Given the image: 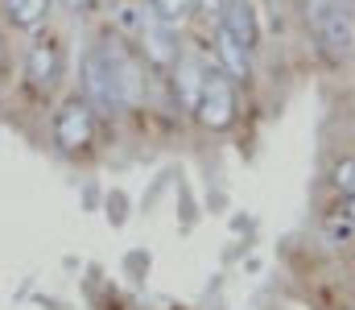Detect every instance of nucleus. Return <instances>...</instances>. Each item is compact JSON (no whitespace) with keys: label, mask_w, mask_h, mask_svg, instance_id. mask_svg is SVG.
Segmentation results:
<instances>
[{"label":"nucleus","mask_w":355,"mask_h":310,"mask_svg":"<svg viewBox=\"0 0 355 310\" xmlns=\"http://www.w3.org/2000/svg\"><path fill=\"white\" fill-rule=\"evenodd\" d=\"M141 50H145V58L157 62V67L178 62L174 21H166V17H157V12H145V17H141Z\"/></svg>","instance_id":"39448f33"},{"label":"nucleus","mask_w":355,"mask_h":310,"mask_svg":"<svg viewBox=\"0 0 355 310\" xmlns=\"http://www.w3.org/2000/svg\"><path fill=\"white\" fill-rule=\"evenodd\" d=\"M4 8H8V21H12V25L33 29V25H42V21H46L50 0H4Z\"/></svg>","instance_id":"9b49d317"},{"label":"nucleus","mask_w":355,"mask_h":310,"mask_svg":"<svg viewBox=\"0 0 355 310\" xmlns=\"http://www.w3.org/2000/svg\"><path fill=\"white\" fill-rule=\"evenodd\" d=\"M103 58H107V71H112V83H116L120 107H132V103H141L145 87H141V71H137V62H132L124 50H116V46H103Z\"/></svg>","instance_id":"423d86ee"},{"label":"nucleus","mask_w":355,"mask_h":310,"mask_svg":"<svg viewBox=\"0 0 355 310\" xmlns=\"http://www.w3.org/2000/svg\"><path fill=\"white\" fill-rule=\"evenodd\" d=\"M352 4L355 0H327V8L314 17V29H318L322 46H327L335 58H343L355 46V8Z\"/></svg>","instance_id":"f03ea898"},{"label":"nucleus","mask_w":355,"mask_h":310,"mask_svg":"<svg viewBox=\"0 0 355 310\" xmlns=\"http://www.w3.org/2000/svg\"><path fill=\"white\" fill-rule=\"evenodd\" d=\"M67 8H75V12H83V8H91V0H67Z\"/></svg>","instance_id":"6ab92c4d"},{"label":"nucleus","mask_w":355,"mask_h":310,"mask_svg":"<svg viewBox=\"0 0 355 310\" xmlns=\"http://www.w3.org/2000/svg\"><path fill=\"white\" fill-rule=\"evenodd\" d=\"M149 4H153V12H157V17H166V21H186V17H190V8H194V0H149Z\"/></svg>","instance_id":"f8f14e48"},{"label":"nucleus","mask_w":355,"mask_h":310,"mask_svg":"<svg viewBox=\"0 0 355 310\" xmlns=\"http://www.w3.org/2000/svg\"><path fill=\"white\" fill-rule=\"evenodd\" d=\"M343 215L355 223V191H347V195H343Z\"/></svg>","instance_id":"f3484780"},{"label":"nucleus","mask_w":355,"mask_h":310,"mask_svg":"<svg viewBox=\"0 0 355 310\" xmlns=\"http://www.w3.org/2000/svg\"><path fill=\"white\" fill-rule=\"evenodd\" d=\"M352 232H355V223L347 219V215H339V219H331V223H327V236H331V240H347Z\"/></svg>","instance_id":"4468645a"},{"label":"nucleus","mask_w":355,"mask_h":310,"mask_svg":"<svg viewBox=\"0 0 355 310\" xmlns=\"http://www.w3.org/2000/svg\"><path fill=\"white\" fill-rule=\"evenodd\" d=\"M219 25H223L240 46L257 50L261 29H257V12H252V4H248V0H227V4H223V12H219Z\"/></svg>","instance_id":"1a4fd4ad"},{"label":"nucleus","mask_w":355,"mask_h":310,"mask_svg":"<svg viewBox=\"0 0 355 310\" xmlns=\"http://www.w3.org/2000/svg\"><path fill=\"white\" fill-rule=\"evenodd\" d=\"M335 187L347 195V191H355V157H347V162H339L335 166Z\"/></svg>","instance_id":"ddd939ff"},{"label":"nucleus","mask_w":355,"mask_h":310,"mask_svg":"<svg viewBox=\"0 0 355 310\" xmlns=\"http://www.w3.org/2000/svg\"><path fill=\"white\" fill-rule=\"evenodd\" d=\"M322 8H327V0H306V12H310V21H314Z\"/></svg>","instance_id":"a211bd4d"},{"label":"nucleus","mask_w":355,"mask_h":310,"mask_svg":"<svg viewBox=\"0 0 355 310\" xmlns=\"http://www.w3.org/2000/svg\"><path fill=\"white\" fill-rule=\"evenodd\" d=\"M107 219L112 223H124V195H112L107 199Z\"/></svg>","instance_id":"2eb2a0df"},{"label":"nucleus","mask_w":355,"mask_h":310,"mask_svg":"<svg viewBox=\"0 0 355 310\" xmlns=\"http://www.w3.org/2000/svg\"><path fill=\"white\" fill-rule=\"evenodd\" d=\"M223 4H227V0H194V8H198V12H207V17H211V12L219 17V12H223Z\"/></svg>","instance_id":"dca6fc26"},{"label":"nucleus","mask_w":355,"mask_h":310,"mask_svg":"<svg viewBox=\"0 0 355 310\" xmlns=\"http://www.w3.org/2000/svg\"><path fill=\"white\" fill-rule=\"evenodd\" d=\"M83 100L95 112H116L120 107V96H116V83H112L103 50H91L87 58H83Z\"/></svg>","instance_id":"20e7f679"},{"label":"nucleus","mask_w":355,"mask_h":310,"mask_svg":"<svg viewBox=\"0 0 355 310\" xmlns=\"http://www.w3.org/2000/svg\"><path fill=\"white\" fill-rule=\"evenodd\" d=\"M215 54H219V67L227 71V79H236V83L252 79V50H248V46H240L223 25L215 29Z\"/></svg>","instance_id":"6e6552de"},{"label":"nucleus","mask_w":355,"mask_h":310,"mask_svg":"<svg viewBox=\"0 0 355 310\" xmlns=\"http://www.w3.org/2000/svg\"><path fill=\"white\" fill-rule=\"evenodd\" d=\"M194 112L207 128H227L236 120V92L223 67H202V92H198Z\"/></svg>","instance_id":"f257e3e1"},{"label":"nucleus","mask_w":355,"mask_h":310,"mask_svg":"<svg viewBox=\"0 0 355 310\" xmlns=\"http://www.w3.org/2000/svg\"><path fill=\"white\" fill-rule=\"evenodd\" d=\"M95 132V107L87 100H71L62 103V112L54 116V141L67 149V153H79Z\"/></svg>","instance_id":"7ed1b4c3"},{"label":"nucleus","mask_w":355,"mask_h":310,"mask_svg":"<svg viewBox=\"0 0 355 310\" xmlns=\"http://www.w3.org/2000/svg\"><path fill=\"white\" fill-rule=\"evenodd\" d=\"M174 87H178V96H182V103L194 112V107H198V92H202V67H198L194 58H178Z\"/></svg>","instance_id":"9d476101"},{"label":"nucleus","mask_w":355,"mask_h":310,"mask_svg":"<svg viewBox=\"0 0 355 310\" xmlns=\"http://www.w3.org/2000/svg\"><path fill=\"white\" fill-rule=\"evenodd\" d=\"M25 79L37 87V92H50L58 79H62V54L54 42H37L25 58Z\"/></svg>","instance_id":"0eeeda50"}]
</instances>
